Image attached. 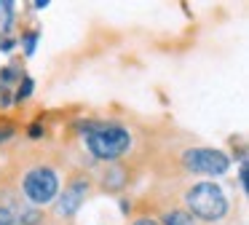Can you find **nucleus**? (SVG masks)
Returning a JSON list of instances; mask_svg holds the SVG:
<instances>
[{
    "instance_id": "obj_1",
    "label": "nucleus",
    "mask_w": 249,
    "mask_h": 225,
    "mask_svg": "<svg viewBox=\"0 0 249 225\" xmlns=\"http://www.w3.org/2000/svg\"><path fill=\"white\" fill-rule=\"evenodd\" d=\"M86 148L99 161H115L131 148V134L118 123H86Z\"/></svg>"
},
{
    "instance_id": "obj_2",
    "label": "nucleus",
    "mask_w": 249,
    "mask_h": 225,
    "mask_svg": "<svg viewBox=\"0 0 249 225\" xmlns=\"http://www.w3.org/2000/svg\"><path fill=\"white\" fill-rule=\"evenodd\" d=\"M185 204H188V214L190 217H201L206 223L222 220L228 212V198L222 193V188L217 182H198L185 193Z\"/></svg>"
},
{
    "instance_id": "obj_3",
    "label": "nucleus",
    "mask_w": 249,
    "mask_h": 225,
    "mask_svg": "<svg viewBox=\"0 0 249 225\" xmlns=\"http://www.w3.org/2000/svg\"><path fill=\"white\" fill-rule=\"evenodd\" d=\"M182 166L193 174H225L228 166H231V158H228L222 150L214 148H193V150H185L182 153Z\"/></svg>"
},
{
    "instance_id": "obj_4",
    "label": "nucleus",
    "mask_w": 249,
    "mask_h": 225,
    "mask_svg": "<svg viewBox=\"0 0 249 225\" xmlns=\"http://www.w3.org/2000/svg\"><path fill=\"white\" fill-rule=\"evenodd\" d=\"M22 188L33 204H49V201H54L56 190H59V177L49 166H35L33 171L24 174Z\"/></svg>"
},
{
    "instance_id": "obj_5",
    "label": "nucleus",
    "mask_w": 249,
    "mask_h": 225,
    "mask_svg": "<svg viewBox=\"0 0 249 225\" xmlns=\"http://www.w3.org/2000/svg\"><path fill=\"white\" fill-rule=\"evenodd\" d=\"M89 190H91V185H89L86 177H72V180L65 185V190H62L59 204H56V212L65 214V217H72V214L83 206Z\"/></svg>"
},
{
    "instance_id": "obj_6",
    "label": "nucleus",
    "mask_w": 249,
    "mask_h": 225,
    "mask_svg": "<svg viewBox=\"0 0 249 225\" xmlns=\"http://www.w3.org/2000/svg\"><path fill=\"white\" fill-rule=\"evenodd\" d=\"M124 182H126V174L121 169H110L107 174H105V190H121L124 188Z\"/></svg>"
},
{
    "instance_id": "obj_7",
    "label": "nucleus",
    "mask_w": 249,
    "mask_h": 225,
    "mask_svg": "<svg viewBox=\"0 0 249 225\" xmlns=\"http://www.w3.org/2000/svg\"><path fill=\"white\" fill-rule=\"evenodd\" d=\"M163 225H196L193 217L188 212H179V209H172V212L163 214Z\"/></svg>"
},
{
    "instance_id": "obj_8",
    "label": "nucleus",
    "mask_w": 249,
    "mask_h": 225,
    "mask_svg": "<svg viewBox=\"0 0 249 225\" xmlns=\"http://www.w3.org/2000/svg\"><path fill=\"white\" fill-rule=\"evenodd\" d=\"M33 89H35L33 78H27V75H22V83H19V89H17V96H14V102H24V99H30V94H33Z\"/></svg>"
},
{
    "instance_id": "obj_9",
    "label": "nucleus",
    "mask_w": 249,
    "mask_h": 225,
    "mask_svg": "<svg viewBox=\"0 0 249 225\" xmlns=\"http://www.w3.org/2000/svg\"><path fill=\"white\" fill-rule=\"evenodd\" d=\"M38 38H40L38 30H30V32H24V35H22L24 54H27V56H33V54H35V43H38Z\"/></svg>"
},
{
    "instance_id": "obj_10",
    "label": "nucleus",
    "mask_w": 249,
    "mask_h": 225,
    "mask_svg": "<svg viewBox=\"0 0 249 225\" xmlns=\"http://www.w3.org/2000/svg\"><path fill=\"white\" fill-rule=\"evenodd\" d=\"M0 225H14V212L8 206H0Z\"/></svg>"
},
{
    "instance_id": "obj_11",
    "label": "nucleus",
    "mask_w": 249,
    "mask_h": 225,
    "mask_svg": "<svg viewBox=\"0 0 249 225\" xmlns=\"http://www.w3.org/2000/svg\"><path fill=\"white\" fill-rule=\"evenodd\" d=\"M14 131H17L14 126H8V123H3V126H0V142H6V139H11V137H14Z\"/></svg>"
},
{
    "instance_id": "obj_12",
    "label": "nucleus",
    "mask_w": 249,
    "mask_h": 225,
    "mask_svg": "<svg viewBox=\"0 0 249 225\" xmlns=\"http://www.w3.org/2000/svg\"><path fill=\"white\" fill-rule=\"evenodd\" d=\"M27 134H30V139H38V137H43V126H40V123H33Z\"/></svg>"
},
{
    "instance_id": "obj_13",
    "label": "nucleus",
    "mask_w": 249,
    "mask_h": 225,
    "mask_svg": "<svg viewBox=\"0 0 249 225\" xmlns=\"http://www.w3.org/2000/svg\"><path fill=\"white\" fill-rule=\"evenodd\" d=\"M134 225H158L156 220H150V217H142V220H137Z\"/></svg>"
},
{
    "instance_id": "obj_14",
    "label": "nucleus",
    "mask_w": 249,
    "mask_h": 225,
    "mask_svg": "<svg viewBox=\"0 0 249 225\" xmlns=\"http://www.w3.org/2000/svg\"><path fill=\"white\" fill-rule=\"evenodd\" d=\"M0 48H3V51H11V48H14V40H3V43H0Z\"/></svg>"
}]
</instances>
